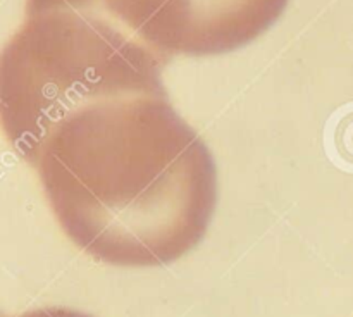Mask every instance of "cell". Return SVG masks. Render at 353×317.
Wrapping results in <instances>:
<instances>
[{
	"instance_id": "cell-1",
	"label": "cell",
	"mask_w": 353,
	"mask_h": 317,
	"mask_svg": "<svg viewBox=\"0 0 353 317\" xmlns=\"http://www.w3.org/2000/svg\"><path fill=\"white\" fill-rule=\"evenodd\" d=\"M28 162L69 240L117 267L176 262L199 245L216 209L209 147L165 92L81 103Z\"/></svg>"
},
{
	"instance_id": "cell-2",
	"label": "cell",
	"mask_w": 353,
	"mask_h": 317,
	"mask_svg": "<svg viewBox=\"0 0 353 317\" xmlns=\"http://www.w3.org/2000/svg\"><path fill=\"white\" fill-rule=\"evenodd\" d=\"M168 62L86 0H26L24 23L0 52V127L28 162L81 103L164 93Z\"/></svg>"
},
{
	"instance_id": "cell-3",
	"label": "cell",
	"mask_w": 353,
	"mask_h": 317,
	"mask_svg": "<svg viewBox=\"0 0 353 317\" xmlns=\"http://www.w3.org/2000/svg\"><path fill=\"white\" fill-rule=\"evenodd\" d=\"M133 37L172 55H219L269 30L288 0H86Z\"/></svg>"
},
{
	"instance_id": "cell-4",
	"label": "cell",
	"mask_w": 353,
	"mask_h": 317,
	"mask_svg": "<svg viewBox=\"0 0 353 317\" xmlns=\"http://www.w3.org/2000/svg\"><path fill=\"white\" fill-rule=\"evenodd\" d=\"M21 317H92V316L79 312V310L54 307V309H40V310H34V312H28Z\"/></svg>"
}]
</instances>
